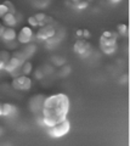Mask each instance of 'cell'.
<instances>
[{"label": "cell", "instance_id": "obj_1", "mask_svg": "<svg viewBox=\"0 0 130 146\" xmlns=\"http://www.w3.org/2000/svg\"><path fill=\"white\" fill-rule=\"evenodd\" d=\"M69 111V99L66 94H55L46 98L43 102L44 125L51 127L67 118Z\"/></svg>", "mask_w": 130, "mask_h": 146}, {"label": "cell", "instance_id": "obj_2", "mask_svg": "<svg viewBox=\"0 0 130 146\" xmlns=\"http://www.w3.org/2000/svg\"><path fill=\"white\" fill-rule=\"evenodd\" d=\"M69 129H71V123L66 118V119H63L62 122L56 123L55 125L48 127V134L50 135L51 138H61V136H63L68 133Z\"/></svg>", "mask_w": 130, "mask_h": 146}, {"label": "cell", "instance_id": "obj_3", "mask_svg": "<svg viewBox=\"0 0 130 146\" xmlns=\"http://www.w3.org/2000/svg\"><path fill=\"white\" fill-rule=\"evenodd\" d=\"M12 86L16 90H28L32 86V80L27 76H20L13 78L12 80Z\"/></svg>", "mask_w": 130, "mask_h": 146}, {"label": "cell", "instance_id": "obj_4", "mask_svg": "<svg viewBox=\"0 0 130 146\" xmlns=\"http://www.w3.org/2000/svg\"><path fill=\"white\" fill-rule=\"evenodd\" d=\"M56 34V31H55V27H53L52 25H45L44 27H40V29L38 31L37 33V36L38 39L40 40H48L53 38Z\"/></svg>", "mask_w": 130, "mask_h": 146}, {"label": "cell", "instance_id": "obj_5", "mask_svg": "<svg viewBox=\"0 0 130 146\" xmlns=\"http://www.w3.org/2000/svg\"><path fill=\"white\" fill-rule=\"evenodd\" d=\"M117 36L118 34L115 32L106 31L102 33L100 38V45H105V46H111V45H117Z\"/></svg>", "mask_w": 130, "mask_h": 146}, {"label": "cell", "instance_id": "obj_6", "mask_svg": "<svg viewBox=\"0 0 130 146\" xmlns=\"http://www.w3.org/2000/svg\"><path fill=\"white\" fill-rule=\"evenodd\" d=\"M33 38V31L29 28V27H23V28L21 29L20 34L17 35V39H18V42L22 43V44H27L29 43L30 40Z\"/></svg>", "mask_w": 130, "mask_h": 146}, {"label": "cell", "instance_id": "obj_7", "mask_svg": "<svg viewBox=\"0 0 130 146\" xmlns=\"http://www.w3.org/2000/svg\"><path fill=\"white\" fill-rule=\"evenodd\" d=\"M73 50L75 54H79L82 56L83 54L88 52L90 50V43L86 42V40H77L74 43V46H73Z\"/></svg>", "mask_w": 130, "mask_h": 146}, {"label": "cell", "instance_id": "obj_8", "mask_svg": "<svg viewBox=\"0 0 130 146\" xmlns=\"http://www.w3.org/2000/svg\"><path fill=\"white\" fill-rule=\"evenodd\" d=\"M3 23L5 27H7V28H13V27L17 25L16 16L12 15V13H10V12H7L6 15L3 17Z\"/></svg>", "mask_w": 130, "mask_h": 146}, {"label": "cell", "instance_id": "obj_9", "mask_svg": "<svg viewBox=\"0 0 130 146\" xmlns=\"http://www.w3.org/2000/svg\"><path fill=\"white\" fill-rule=\"evenodd\" d=\"M16 36H17L16 31L13 29V28H7V27H6L5 32H4L3 35H1V38H3L4 42H7L9 43V42H12V40H15Z\"/></svg>", "mask_w": 130, "mask_h": 146}, {"label": "cell", "instance_id": "obj_10", "mask_svg": "<svg viewBox=\"0 0 130 146\" xmlns=\"http://www.w3.org/2000/svg\"><path fill=\"white\" fill-rule=\"evenodd\" d=\"M100 49L102 50V52L106 55H112L114 54V51L117 50V45H111V46H105V45H100Z\"/></svg>", "mask_w": 130, "mask_h": 146}, {"label": "cell", "instance_id": "obj_11", "mask_svg": "<svg viewBox=\"0 0 130 146\" xmlns=\"http://www.w3.org/2000/svg\"><path fill=\"white\" fill-rule=\"evenodd\" d=\"M35 50H37V46H35L34 44H29L23 49V54L27 56V58H28V56H32V55L35 52Z\"/></svg>", "mask_w": 130, "mask_h": 146}, {"label": "cell", "instance_id": "obj_12", "mask_svg": "<svg viewBox=\"0 0 130 146\" xmlns=\"http://www.w3.org/2000/svg\"><path fill=\"white\" fill-rule=\"evenodd\" d=\"M12 111H15V107L10 104H3V116H10Z\"/></svg>", "mask_w": 130, "mask_h": 146}, {"label": "cell", "instance_id": "obj_13", "mask_svg": "<svg viewBox=\"0 0 130 146\" xmlns=\"http://www.w3.org/2000/svg\"><path fill=\"white\" fill-rule=\"evenodd\" d=\"M21 71H22V73H23L24 76H28L29 73L32 72V63H30L29 61H26L23 65H22Z\"/></svg>", "mask_w": 130, "mask_h": 146}, {"label": "cell", "instance_id": "obj_14", "mask_svg": "<svg viewBox=\"0 0 130 146\" xmlns=\"http://www.w3.org/2000/svg\"><path fill=\"white\" fill-rule=\"evenodd\" d=\"M72 4H74V5H72L73 7H75V9H78V10H80V9H85V7H88V5H89V3L88 1H71Z\"/></svg>", "mask_w": 130, "mask_h": 146}, {"label": "cell", "instance_id": "obj_15", "mask_svg": "<svg viewBox=\"0 0 130 146\" xmlns=\"http://www.w3.org/2000/svg\"><path fill=\"white\" fill-rule=\"evenodd\" d=\"M117 31H118V34H120V35H128V27H127V25H123V23L118 25Z\"/></svg>", "mask_w": 130, "mask_h": 146}, {"label": "cell", "instance_id": "obj_16", "mask_svg": "<svg viewBox=\"0 0 130 146\" xmlns=\"http://www.w3.org/2000/svg\"><path fill=\"white\" fill-rule=\"evenodd\" d=\"M4 5L6 6L7 12L12 13V15H15V13H16V9H15V6H13V4L11 1H5V3H4Z\"/></svg>", "mask_w": 130, "mask_h": 146}, {"label": "cell", "instance_id": "obj_17", "mask_svg": "<svg viewBox=\"0 0 130 146\" xmlns=\"http://www.w3.org/2000/svg\"><path fill=\"white\" fill-rule=\"evenodd\" d=\"M0 58L3 60L4 63H6V62L10 61L11 56H10V54H9L7 51H0Z\"/></svg>", "mask_w": 130, "mask_h": 146}, {"label": "cell", "instance_id": "obj_18", "mask_svg": "<svg viewBox=\"0 0 130 146\" xmlns=\"http://www.w3.org/2000/svg\"><path fill=\"white\" fill-rule=\"evenodd\" d=\"M32 4H33L34 7L43 9V7H46L49 4H50V1H32Z\"/></svg>", "mask_w": 130, "mask_h": 146}, {"label": "cell", "instance_id": "obj_19", "mask_svg": "<svg viewBox=\"0 0 130 146\" xmlns=\"http://www.w3.org/2000/svg\"><path fill=\"white\" fill-rule=\"evenodd\" d=\"M34 17H35V20L38 21V23H40V22H44V21H45L46 15H45V13H43V12H38L37 15H34Z\"/></svg>", "mask_w": 130, "mask_h": 146}, {"label": "cell", "instance_id": "obj_20", "mask_svg": "<svg viewBox=\"0 0 130 146\" xmlns=\"http://www.w3.org/2000/svg\"><path fill=\"white\" fill-rule=\"evenodd\" d=\"M27 21H28V23L32 26V27H38V25H39V23H38V21L35 20V17H34V16L28 17V20H27Z\"/></svg>", "mask_w": 130, "mask_h": 146}, {"label": "cell", "instance_id": "obj_21", "mask_svg": "<svg viewBox=\"0 0 130 146\" xmlns=\"http://www.w3.org/2000/svg\"><path fill=\"white\" fill-rule=\"evenodd\" d=\"M7 13V9L4 4H0V18H3Z\"/></svg>", "mask_w": 130, "mask_h": 146}, {"label": "cell", "instance_id": "obj_22", "mask_svg": "<svg viewBox=\"0 0 130 146\" xmlns=\"http://www.w3.org/2000/svg\"><path fill=\"white\" fill-rule=\"evenodd\" d=\"M43 77H44L43 71H39V70L35 71V78H37V79H42Z\"/></svg>", "mask_w": 130, "mask_h": 146}, {"label": "cell", "instance_id": "obj_23", "mask_svg": "<svg viewBox=\"0 0 130 146\" xmlns=\"http://www.w3.org/2000/svg\"><path fill=\"white\" fill-rule=\"evenodd\" d=\"M83 36L84 38H89V36H90V32H89L88 29H84L83 31Z\"/></svg>", "mask_w": 130, "mask_h": 146}, {"label": "cell", "instance_id": "obj_24", "mask_svg": "<svg viewBox=\"0 0 130 146\" xmlns=\"http://www.w3.org/2000/svg\"><path fill=\"white\" fill-rule=\"evenodd\" d=\"M75 34H77V36H83V31H82V29H78Z\"/></svg>", "mask_w": 130, "mask_h": 146}, {"label": "cell", "instance_id": "obj_25", "mask_svg": "<svg viewBox=\"0 0 130 146\" xmlns=\"http://www.w3.org/2000/svg\"><path fill=\"white\" fill-rule=\"evenodd\" d=\"M4 65H5V63H4V62H3V60L0 58V70H3V68H4Z\"/></svg>", "mask_w": 130, "mask_h": 146}, {"label": "cell", "instance_id": "obj_26", "mask_svg": "<svg viewBox=\"0 0 130 146\" xmlns=\"http://www.w3.org/2000/svg\"><path fill=\"white\" fill-rule=\"evenodd\" d=\"M0 116H3V104H0Z\"/></svg>", "mask_w": 130, "mask_h": 146}, {"label": "cell", "instance_id": "obj_27", "mask_svg": "<svg viewBox=\"0 0 130 146\" xmlns=\"http://www.w3.org/2000/svg\"><path fill=\"white\" fill-rule=\"evenodd\" d=\"M0 27H1V23H0Z\"/></svg>", "mask_w": 130, "mask_h": 146}]
</instances>
